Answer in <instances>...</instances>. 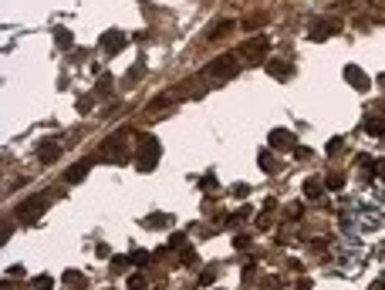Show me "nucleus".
Here are the masks:
<instances>
[{"label": "nucleus", "instance_id": "obj_1", "mask_svg": "<svg viewBox=\"0 0 385 290\" xmlns=\"http://www.w3.org/2000/svg\"><path fill=\"white\" fill-rule=\"evenodd\" d=\"M159 156H162V149H159L156 138H152V135H139V156H136L139 172H152L156 162H159Z\"/></svg>", "mask_w": 385, "mask_h": 290}, {"label": "nucleus", "instance_id": "obj_2", "mask_svg": "<svg viewBox=\"0 0 385 290\" xmlns=\"http://www.w3.org/2000/svg\"><path fill=\"white\" fill-rule=\"evenodd\" d=\"M102 162H115V166H122L125 159H129V149H125V135H112V138H105L102 142V152H98Z\"/></svg>", "mask_w": 385, "mask_h": 290}, {"label": "nucleus", "instance_id": "obj_3", "mask_svg": "<svg viewBox=\"0 0 385 290\" xmlns=\"http://www.w3.org/2000/svg\"><path fill=\"white\" fill-rule=\"evenodd\" d=\"M240 71V54H223V57H216L213 64L206 67V75L216 81H223V78H233Z\"/></svg>", "mask_w": 385, "mask_h": 290}, {"label": "nucleus", "instance_id": "obj_4", "mask_svg": "<svg viewBox=\"0 0 385 290\" xmlns=\"http://www.w3.org/2000/svg\"><path fill=\"white\" fill-rule=\"evenodd\" d=\"M44 206H47L44 196H31L27 202H21V206L14 209V216H17V220H24V223H31V220H37V216L44 212Z\"/></svg>", "mask_w": 385, "mask_h": 290}, {"label": "nucleus", "instance_id": "obj_5", "mask_svg": "<svg viewBox=\"0 0 385 290\" xmlns=\"http://www.w3.org/2000/svg\"><path fill=\"white\" fill-rule=\"evenodd\" d=\"M267 47H271V41H267V37L247 41V44L240 47V57H247V61H253V64H261V61H264V54H267Z\"/></svg>", "mask_w": 385, "mask_h": 290}, {"label": "nucleus", "instance_id": "obj_6", "mask_svg": "<svg viewBox=\"0 0 385 290\" xmlns=\"http://www.w3.org/2000/svg\"><path fill=\"white\" fill-rule=\"evenodd\" d=\"M341 31V21H317L311 24V41H328V37H335V34Z\"/></svg>", "mask_w": 385, "mask_h": 290}, {"label": "nucleus", "instance_id": "obj_7", "mask_svg": "<svg viewBox=\"0 0 385 290\" xmlns=\"http://www.w3.org/2000/svg\"><path fill=\"white\" fill-rule=\"evenodd\" d=\"M345 81H348L351 88H358V91H368V88H372V78H368L358 64H348V67H345Z\"/></svg>", "mask_w": 385, "mask_h": 290}, {"label": "nucleus", "instance_id": "obj_8", "mask_svg": "<svg viewBox=\"0 0 385 290\" xmlns=\"http://www.w3.org/2000/svg\"><path fill=\"white\" fill-rule=\"evenodd\" d=\"M267 142H271V149H284V152H287V149H294V132H287V128H274Z\"/></svg>", "mask_w": 385, "mask_h": 290}, {"label": "nucleus", "instance_id": "obj_9", "mask_svg": "<svg viewBox=\"0 0 385 290\" xmlns=\"http://www.w3.org/2000/svg\"><path fill=\"white\" fill-rule=\"evenodd\" d=\"M37 159H41L44 166L57 162V159H61V145H57V142H51V138H47V142H41V145H37Z\"/></svg>", "mask_w": 385, "mask_h": 290}, {"label": "nucleus", "instance_id": "obj_10", "mask_svg": "<svg viewBox=\"0 0 385 290\" xmlns=\"http://www.w3.org/2000/svg\"><path fill=\"white\" fill-rule=\"evenodd\" d=\"M122 47H125V34H118V31H108V34L102 37V51H105V54H118Z\"/></svg>", "mask_w": 385, "mask_h": 290}, {"label": "nucleus", "instance_id": "obj_11", "mask_svg": "<svg viewBox=\"0 0 385 290\" xmlns=\"http://www.w3.org/2000/svg\"><path fill=\"white\" fill-rule=\"evenodd\" d=\"M88 169H91V159H85V162H78V166H71L68 172H65V182H81V179L88 176Z\"/></svg>", "mask_w": 385, "mask_h": 290}, {"label": "nucleus", "instance_id": "obj_12", "mask_svg": "<svg viewBox=\"0 0 385 290\" xmlns=\"http://www.w3.org/2000/svg\"><path fill=\"white\" fill-rule=\"evenodd\" d=\"M233 27H237L233 21H220V24H213V31L206 34V41H220V37H223V34H230Z\"/></svg>", "mask_w": 385, "mask_h": 290}, {"label": "nucleus", "instance_id": "obj_13", "mask_svg": "<svg viewBox=\"0 0 385 290\" xmlns=\"http://www.w3.org/2000/svg\"><path fill=\"white\" fill-rule=\"evenodd\" d=\"M169 223H172V216H166V212H152V216L146 220V226H149V230H166Z\"/></svg>", "mask_w": 385, "mask_h": 290}, {"label": "nucleus", "instance_id": "obj_14", "mask_svg": "<svg viewBox=\"0 0 385 290\" xmlns=\"http://www.w3.org/2000/svg\"><path fill=\"white\" fill-rule=\"evenodd\" d=\"M362 132H368V135H385V122H382V118H368V122H362Z\"/></svg>", "mask_w": 385, "mask_h": 290}, {"label": "nucleus", "instance_id": "obj_15", "mask_svg": "<svg viewBox=\"0 0 385 290\" xmlns=\"http://www.w3.org/2000/svg\"><path fill=\"white\" fill-rule=\"evenodd\" d=\"M267 71H271L274 78H287L291 75V67L284 64V61H267Z\"/></svg>", "mask_w": 385, "mask_h": 290}, {"label": "nucleus", "instance_id": "obj_16", "mask_svg": "<svg viewBox=\"0 0 385 290\" xmlns=\"http://www.w3.org/2000/svg\"><path fill=\"white\" fill-rule=\"evenodd\" d=\"M65 283H71V287H75V290H81V287H85V277H81V273H75V270H71V273H65Z\"/></svg>", "mask_w": 385, "mask_h": 290}, {"label": "nucleus", "instance_id": "obj_17", "mask_svg": "<svg viewBox=\"0 0 385 290\" xmlns=\"http://www.w3.org/2000/svg\"><path fill=\"white\" fill-rule=\"evenodd\" d=\"M304 192H307V199H314V196H321V182H311V179H307Z\"/></svg>", "mask_w": 385, "mask_h": 290}, {"label": "nucleus", "instance_id": "obj_18", "mask_svg": "<svg viewBox=\"0 0 385 290\" xmlns=\"http://www.w3.org/2000/svg\"><path fill=\"white\" fill-rule=\"evenodd\" d=\"M341 186H345V176H341V172L328 176V189H341Z\"/></svg>", "mask_w": 385, "mask_h": 290}, {"label": "nucleus", "instance_id": "obj_19", "mask_svg": "<svg viewBox=\"0 0 385 290\" xmlns=\"http://www.w3.org/2000/svg\"><path fill=\"white\" fill-rule=\"evenodd\" d=\"M31 290H51V277H37L34 283H31Z\"/></svg>", "mask_w": 385, "mask_h": 290}, {"label": "nucleus", "instance_id": "obj_20", "mask_svg": "<svg viewBox=\"0 0 385 290\" xmlns=\"http://www.w3.org/2000/svg\"><path fill=\"white\" fill-rule=\"evenodd\" d=\"M57 44H61V47H68V44H71V31L57 27Z\"/></svg>", "mask_w": 385, "mask_h": 290}, {"label": "nucleus", "instance_id": "obj_21", "mask_svg": "<svg viewBox=\"0 0 385 290\" xmlns=\"http://www.w3.org/2000/svg\"><path fill=\"white\" fill-rule=\"evenodd\" d=\"M98 95H112V78H108V75L98 81Z\"/></svg>", "mask_w": 385, "mask_h": 290}, {"label": "nucleus", "instance_id": "obj_22", "mask_svg": "<svg viewBox=\"0 0 385 290\" xmlns=\"http://www.w3.org/2000/svg\"><path fill=\"white\" fill-rule=\"evenodd\" d=\"M142 287H146V277H139V273H136V277L129 280V290H142Z\"/></svg>", "mask_w": 385, "mask_h": 290}, {"label": "nucleus", "instance_id": "obj_23", "mask_svg": "<svg viewBox=\"0 0 385 290\" xmlns=\"http://www.w3.org/2000/svg\"><path fill=\"white\" fill-rule=\"evenodd\" d=\"M261 166L267 169V172H271V169H274V159H271V152H261Z\"/></svg>", "mask_w": 385, "mask_h": 290}, {"label": "nucleus", "instance_id": "obj_24", "mask_svg": "<svg viewBox=\"0 0 385 290\" xmlns=\"http://www.w3.org/2000/svg\"><path fill=\"white\" fill-rule=\"evenodd\" d=\"M233 246H237V250H247V246H250V236H237V240H233Z\"/></svg>", "mask_w": 385, "mask_h": 290}, {"label": "nucleus", "instance_id": "obj_25", "mask_svg": "<svg viewBox=\"0 0 385 290\" xmlns=\"http://www.w3.org/2000/svg\"><path fill=\"white\" fill-rule=\"evenodd\" d=\"M338 149H341V138H331V142H328V156H335Z\"/></svg>", "mask_w": 385, "mask_h": 290}, {"label": "nucleus", "instance_id": "obj_26", "mask_svg": "<svg viewBox=\"0 0 385 290\" xmlns=\"http://www.w3.org/2000/svg\"><path fill=\"white\" fill-rule=\"evenodd\" d=\"M264 21H267V17H247V27H261Z\"/></svg>", "mask_w": 385, "mask_h": 290}]
</instances>
